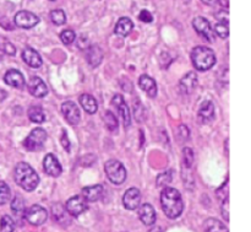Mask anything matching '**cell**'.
<instances>
[{"instance_id":"obj_29","label":"cell","mask_w":251,"mask_h":232,"mask_svg":"<svg viewBox=\"0 0 251 232\" xmlns=\"http://www.w3.org/2000/svg\"><path fill=\"white\" fill-rule=\"evenodd\" d=\"M50 20L56 26H61V25H64L66 22L65 12L60 9L53 10V11H50Z\"/></svg>"},{"instance_id":"obj_31","label":"cell","mask_w":251,"mask_h":232,"mask_svg":"<svg viewBox=\"0 0 251 232\" xmlns=\"http://www.w3.org/2000/svg\"><path fill=\"white\" fill-rule=\"evenodd\" d=\"M11 197V191L5 182H0V205L7 203Z\"/></svg>"},{"instance_id":"obj_37","label":"cell","mask_w":251,"mask_h":232,"mask_svg":"<svg viewBox=\"0 0 251 232\" xmlns=\"http://www.w3.org/2000/svg\"><path fill=\"white\" fill-rule=\"evenodd\" d=\"M221 210H222V214H223V218H225L226 221H229V199L226 198L225 201H223L222 203V208H221Z\"/></svg>"},{"instance_id":"obj_20","label":"cell","mask_w":251,"mask_h":232,"mask_svg":"<svg viewBox=\"0 0 251 232\" xmlns=\"http://www.w3.org/2000/svg\"><path fill=\"white\" fill-rule=\"evenodd\" d=\"M196 85H198V76L195 73H188L183 79L180 80V91L185 95L193 92L195 90Z\"/></svg>"},{"instance_id":"obj_39","label":"cell","mask_w":251,"mask_h":232,"mask_svg":"<svg viewBox=\"0 0 251 232\" xmlns=\"http://www.w3.org/2000/svg\"><path fill=\"white\" fill-rule=\"evenodd\" d=\"M178 138L179 140H183V142H185L189 138V130L185 125H180V127L178 128Z\"/></svg>"},{"instance_id":"obj_41","label":"cell","mask_w":251,"mask_h":232,"mask_svg":"<svg viewBox=\"0 0 251 232\" xmlns=\"http://www.w3.org/2000/svg\"><path fill=\"white\" fill-rule=\"evenodd\" d=\"M61 144H63L64 147H65L66 151H69V150H70V143H69L68 134H66L65 132L63 133V137H61Z\"/></svg>"},{"instance_id":"obj_25","label":"cell","mask_w":251,"mask_h":232,"mask_svg":"<svg viewBox=\"0 0 251 232\" xmlns=\"http://www.w3.org/2000/svg\"><path fill=\"white\" fill-rule=\"evenodd\" d=\"M203 231L205 232H229L225 224L221 223L217 219H207L203 224Z\"/></svg>"},{"instance_id":"obj_8","label":"cell","mask_w":251,"mask_h":232,"mask_svg":"<svg viewBox=\"0 0 251 232\" xmlns=\"http://www.w3.org/2000/svg\"><path fill=\"white\" fill-rule=\"evenodd\" d=\"M88 208V202L83 198L82 196H75L69 199L65 204L66 213L70 214L71 216H80L81 214L85 213Z\"/></svg>"},{"instance_id":"obj_24","label":"cell","mask_w":251,"mask_h":232,"mask_svg":"<svg viewBox=\"0 0 251 232\" xmlns=\"http://www.w3.org/2000/svg\"><path fill=\"white\" fill-rule=\"evenodd\" d=\"M80 103L81 106H82L83 110H85L87 113H90V115H93V113L97 112L98 110L97 101L95 100V97L88 95V93H83V95L80 96Z\"/></svg>"},{"instance_id":"obj_5","label":"cell","mask_w":251,"mask_h":232,"mask_svg":"<svg viewBox=\"0 0 251 232\" xmlns=\"http://www.w3.org/2000/svg\"><path fill=\"white\" fill-rule=\"evenodd\" d=\"M47 138H48V135H47L46 130L42 129V128H36L29 133V135L25 140L24 145L28 151H38L43 147Z\"/></svg>"},{"instance_id":"obj_26","label":"cell","mask_w":251,"mask_h":232,"mask_svg":"<svg viewBox=\"0 0 251 232\" xmlns=\"http://www.w3.org/2000/svg\"><path fill=\"white\" fill-rule=\"evenodd\" d=\"M28 118L33 123H43L46 120V115L43 110L38 106H32L28 110Z\"/></svg>"},{"instance_id":"obj_28","label":"cell","mask_w":251,"mask_h":232,"mask_svg":"<svg viewBox=\"0 0 251 232\" xmlns=\"http://www.w3.org/2000/svg\"><path fill=\"white\" fill-rule=\"evenodd\" d=\"M103 119H104L105 125H107V128L110 132H118V119L110 111H107V112H105Z\"/></svg>"},{"instance_id":"obj_11","label":"cell","mask_w":251,"mask_h":232,"mask_svg":"<svg viewBox=\"0 0 251 232\" xmlns=\"http://www.w3.org/2000/svg\"><path fill=\"white\" fill-rule=\"evenodd\" d=\"M112 103L117 107V110L119 111L123 122H124L125 128H129L130 124H131V115H130L129 107H127L124 97H123L122 95H115L114 97H113Z\"/></svg>"},{"instance_id":"obj_27","label":"cell","mask_w":251,"mask_h":232,"mask_svg":"<svg viewBox=\"0 0 251 232\" xmlns=\"http://www.w3.org/2000/svg\"><path fill=\"white\" fill-rule=\"evenodd\" d=\"M11 210L14 211L15 215L17 216H25V213H26V208H25V202L21 197H16L14 198L11 203Z\"/></svg>"},{"instance_id":"obj_14","label":"cell","mask_w":251,"mask_h":232,"mask_svg":"<svg viewBox=\"0 0 251 232\" xmlns=\"http://www.w3.org/2000/svg\"><path fill=\"white\" fill-rule=\"evenodd\" d=\"M43 167H44V171L51 177H59L60 176L61 171H63L58 159H56L53 154H48L46 157H44Z\"/></svg>"},{"instance_id":"obj_21","label":"cell","mask_w":251,"mask_h":232,"mask_svg":"<svg viewBox=\"0 0 251 232\" xmlns=\"http://www.w3.org/2000/svg\"><path fill=\"white\" fill-rule=\"evenodd\" d=\"M215 115V106L211 101H205L199 110V120L201 123H208L213 119Z\"/></svg>"},{"instance_id":"obj_23","label":"cell","mask_w":251,"mask_h":232,"mask_svg":"<svg viewBox=\"0 0 251 232\" xmlns=\"http://www.w3.org/2000/svg\"><path fill=\"white\" fill-rule=\"evenodd\" d=\"M132 27H134V24H132L131 20L129 17H122L119 19V21L115 25L114 32L120 37H125L131 32Z\"/></svg>"},{"instance_id":"obj_15","label":"cell","mask_w":251,"mask_h":232,"mask_svg":"<svg viewBox=\"0 0 251 232\" xmlns=\"http://www.w3.org/2000/svg\"><path fill=\"white\" fill-rule=\"evenodd\" d=\"M22 59L28 66L33 69H38L42 65V58L38 54V52L34 51L31 47H26L22 51Z\"/></svg>"},{"instance_id":"obj_10","label":"cell","mask_w":251,"mask_h":232,"mask_svg":"<svg viewBox=\"0 0 251 232\" xmlns=\"http://www.w3.org/2000/svg\"><path fill=\"white\" fill-rule=\"evenodd\" d=\"M61 112H63L64 117L68 120L70 124L76 125L80 122V111L78 107L71 101H66L61 105Z\"/></svg>"},{"instance_id":"obj_3","label":"cell","mask_w":251,"mask_h":232,"mask_svg":"<svg viewBox=\"0 0 251 232\" xmlns=\"http://www.w3.org/2000/svg\"><path fill=\"white\" fill-rule=\"evenodd\" d=\"M191 60L198 70L206 71L216 64L215 52L207 47L198 46L191 52Z\"/></svg>"},{"instance_id":"obj_13","label":"cell","mask_w":251,"mask_h":232,"mask_svg":"<svg viewBox=\"0 0 251 232\" xmlns=\"http://www.w3.org/2000/svg\"><path fill=\"white\" fill-rule=\"evenodd\" d=\"M28 91L32 96L37 98H42L48 93V87H47L46 83L42 80L38 76H34L29 80L28 83Z\"/></svg>"},{"instance_id":"obj_30","label":"cell","mask_w":251,"mask_h":232,"mask_svg":"<svg viewBox=\"0 0 251 232\" xmlns=\"http://www.w3.org/2000/svg\"><path fill=\"white\" fill-rule=\"evenodd\" d=\"M15 223L11 216L4 215L0 220V232H14Z\"/></svg>"},{"instance_id":"obj_22","label":"cell","mask_w":251,"mask_h":232,"mask_svg":"<svg viewBox=\"0 0 251 232\" xmlns=\"http://www.w3.org/2000/svg\"><path fill=\"white\" fill-rule=\"evenodd\" d=\"M139 85L150 97H156L157 95V85L156 81L149 75H142L139 80Z\"/></svg>"},{"instance_id":"obj_44","label":"cell","mask_w":251,"mask_h":232,"mask_svg":"<svg viewBox=\"0 0 251 232\" xmlns=\"http://www.w3.org/2000/svg\"><path fill=\"white\" fill-rule=\"evenodd\" d=\"M49 1H55V0H49Z\"/></svg>"},{"instance_id":"obj_17","label":"cell","mask_w":251,"mask_h":232,"mask_svg":"<svg viewBox=\"0 0 251 232\" xmlns=\"http://www.w3.org/2000/svg\"><path fill=\"white\" fill-rule=\"evenodd\" d=\"M4 81L7 84V85L12 86V87L16 88H24L25 87V78L19 70H15V69H11V70L6 71L4 76Z\"/></svg>"},{"instance_id":"obj_38","label":"cell","mask_w":251,"mask_h":232,"mask_svg":"<svg viewBox=\"0 0 251 232\" xmlns=\"http://www.w3.org/2000/svg\"><path fill=\"white\" fill-rule=\"evenodd\" d=\"M228 15H229V14H228L227 10H222V11L217 12L215 16H216V19H217L220 22L228 25V22H229V17H228Z\"/></svg>"},{"instance_id":"obj_45","label":"cell","mask_w":251,"mask_h":232,"mask_svg":"<svg viewBox=\"0 0 251 232\" xmlns=\"http://www.w3.org/2000/svg\"><path fill=\"white\" fill-rule=\"evenodd\" d=\"M0 60H1V56H0Z\"/></svg>"},{"instance_id":"obj_1","label":"cell","mask_w":251,"mask_h":232,"mask_svg":"<svg viewBox=\"0 0 251 232\" xmlns=\"http://www.w3.org/2000/svg\"><path fill=\"white\" fill-rule=\"evenodd\" d=\"M161 204L164 214L169 219H176L184 210V203L181 194L176 188L163 189L161 194Z\"/></svg>"},{"instance_id":"obj_2","label":"cell","mask_w":251,"mask_h":232,"mask_svg":"<svg viewBox=\"0 0 251 232\" xmlns=\"http://www.w3.org/2000/svg\"><path fill=\"white\" fill-rule=\"evenodd\" d=\"M15 181L27 192L34 191L39 183V177L33 169L26 162H20L15 169Z\"/></svg>"},{"instance_id":"obj_43","label":"cell","mask_w":251,"mask_h":232,"mask_svg":"<svg viewBox=\"0 0 251 232\" xmlns=\"http://www.w3.org/2000/svg\"><path fill=\"white\" fill-rule=\"evenodd\" d=\"M6 96H7L6 91H4V90H1V88H0V101L5 100V98H6Z\"/></svg>"},{"instance_id":"obj_7","label":"cell","mask_w":251,"mask_h":232,"mask_svg":"<svg viewBox=\"0 0 251 232\" xmlns=\"http://www.w3.org/2000/svg\"><path fill=\"white\" fill-rule=\"evenodd\" d=\"M25 219H26L31 225L39 226L42 225V224L46 223L47 219H48V213H47V210L43 206L36 204V205H32L31 208L25 213Z\"/></svg>"},{"instance_id":"obj_4","label":"cell","mask_w":251,"mask_h":232,"mask_svg":"<svg viewBox=\"0 0 251 232\" xmlns=\"http://www.w3.org/2000/svg\"><path fill=\"white\" fill-rule=\"evenodd\" d=\"M104 171L109 181L114 184H122L126 179V170L118 160H109L105 162Z\"/></svg>"},{"instance_id":"obj_40","label":"cell","mask_w":251,"mask_h":232,"mask_svg":"<svg viewBox=\"0 0 251 232\" xmlns=\"http://www.w3.org/2000/svg\"><path fill=\"white\" fill-rule=\"evenodd\" d=\"M139 19L141 20V21H144V22H152V20H153V16H152L151 12L147 11V10H142V11L140 12V15H139Z\"/></svg>"},{"instance_id":"obj_19","label":"cell","mask_w":251,"mask_h":232,"mask_svg":"<svg viewBox=\"0 0 251 232\" xmlns=\"http://www.w3.org/2000/svg\"><path fill=\"white\" fill-rule=\"evenodd\" d=\"M87 61L91 66L96 68L100 65L103 60V51L98 44H92L87 51Z\"/></svg>"},{"instance_id":"obj_6","label":"cell","mask_w":251,"mask_h":232,"mask_svg":"<svg viewBox=\"0 0 251 232\" xmlns=\"http://www.w3.org/2000/svg\"><path fill=\"white\" fill-rule=\"evenodd\" d=\"M193 27L206 41L211 42V43L215 42V32H213L212 26H211L210 21L207 19H205L202 16H196L193 20Z\"/></svg>"},{"instance_id":"obj_36","label":"cell","mask_w":251,"mask_h":232,"mask_svg":"<svg viewBox=\"0 0 251 232\" xmlns=\"http://www.w3.org/2000/svg\"><path fill=\"white\" fill-rule=\"evenodd\" d=\"M172 178H173V174H172V171L164 172L163 174H159L158 178H157V186L163 187L167 186L172 182Z\"/></svg>"},{"instance_id":"obj_32","label":"cell","mask_w":251,"mask_h":232,"mask_svg":"<svg viewBox=\"0 0 251 232\" xmlns=\"http://www.w3.org/2000/svg\"><path fill=\"white\" fill-rule=\"evenodd\" d=\"M0 49L4 53L9 54V56H15L16 54V48H15L14 44L7 41V39L2 38V37H0Z\"/></svg>"},{"instance_id":"obj_33","label":"cell","mask_w":251,"mask_h":232,"mask_svg":"<svg viewBox=\"0 0 251 232\" xmlns=\"http://www.w3.org/2000/svg\"><path fill=\"white\" fill-rule=\"evenodd\" d=\"M183 161L186 169H191L194 164V151L190 147H185L183 150Z\"/></svg>"},{"instance_id":"obj_34","label":"cell","mask_w":251,"mask_h":232,"mask_svg":"<svg viewBox=\"0 0 251 232\" xmlns=\"http://www.w3.org/2000/svg\"><path fill=\"white\" fill-rule=\"evenodd\" d=\"M217 33V36H220L221 38H227L229 36V29H228V25L222 24V22H218L215 25V31Z\"/></svg>"},{"instance_id":"obj_42","label":"cell","mask_w":251,"mask_h":232,"mask_svg":"<svg viewBox=\"0 0 251 232\" xmlns=\"http://www.w3.org/2000/svg\"><path fill=\"white\" fill-rule=\"evenodd\" d=\"M201 1L206 5H215L218 0H201Z\"/></svg>"},{"instance_id":"obj_35","label":"cell","mask_w":251,"mask_h":232,"mask_svg":"<svg viewBox=\"0 0 251 232\" xmlns=\"http://www.w3.org/2000/svg\"><path fill=\"white\" fill-rule=\"evenodd\" d=\"M76 38L75 32L71 31V29H65L60 33V39L64 44H71Z\"/></svg>"},{"instance_id":"obj_9","label":"cell","mask_w":251,"mask_h":232,"mask_svg":"<svg viewBox=\"0 0 251 232\" xmlns=\"http://www.w3.org/2000/svg\"><path fill=\"white\" fill-rule=\"evenodd\" d=\"M39 17L36 14L27 10H21L15 15V25L20 29H32L38 25Z\"/></svg>"},{"instance_id":"obj_18","label":"cell","mask_w":251,"mask_h":232,"mask_svg":"<svg viewBox=\"0 0 251 232\" xmlns=\"http://www.w3.org/2000/svg\"><path fill=\"white\" fill-rule=\"evenodd\" d=\"M104 194V188L100 184L86 187L82 189V197L87 202H98Z\"/></svg>"},{"instance_id":"obj_16","label":"cell","mask_w":251,"mask_h":232,"mask_svg":"<svg viewBox=\"0 0 251 232\" xmlns=\"http://www.w3.org/2000/svg\"><path fill=\"white\" fill-rule=\"evenodd\" d=\"M139 218L144 225H153L154 221H156V210H154L153 206H152L151 204H144V205H141V208L139 209Z\"/></svg>"},{"instance_id":"obj_12","label":"cell","mask_w":251,"mask_h":232,"mask_svg":"<svg viewBox=\"0 0 251 232\" xmlns=\"http://www.w3.org/2000/svg\"><path fill=\"white\" fill-rule=\"evenodd\" d=\"M140 202H141V193L137 188H129L123 197V204L127 210H135L139 208Z\"/></svg>"}]
</instances>
